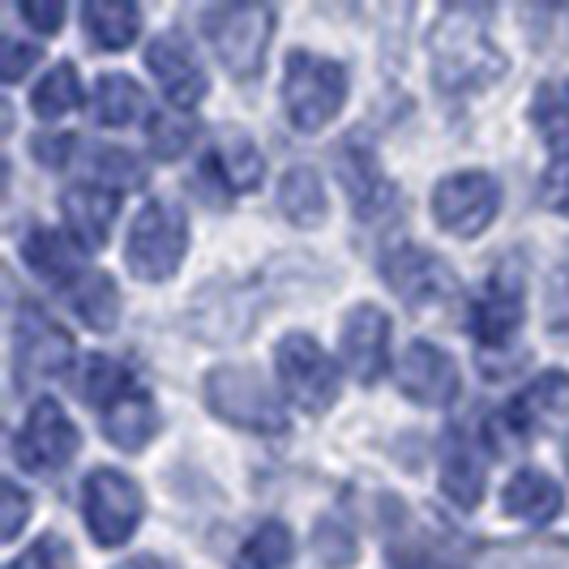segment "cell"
<instances>
[{"mask_svg": "<svg viewBox=\"0 0 569 569\" xmlns=\"http://www.w3.org/2000/svg\"><path fill=\"white\" fill-rule=\"evenodd\" d=\"M432 69H437V86L458 94V90H480L497 82L506 57L492 48L476 9H450L432 34Z\"/></svg>", "mask_w": 569, "mask_h": 569, "instance_id": "cell-1", "label": "cell"}, {"mask_svg": "<svg viewBox=\"0 0 569 569\" xmlns=\"http://www.w3.org/2000/svg\"><path fill=\"white\" fill-rule=\"evenodd\" d=\"M347 99V69L339 60H326L317 52H291L283 73V108L296 129L317 133L342 112Z\"/></svg>", "mask_w": 569, "mask_h": 569, "instance_id": "cell-2", "label": "cell"}, {"mask_svg": "<svg viewBox=\"0 0 569 569\" xmlns=\"http://www.w3.org/2000/svg\"><path fill=\"white\" fill-rule=\"evenodd\" d=\"M201 27L210 34L219 60L231 69V78H257L270 34H274V9L266 4H214L201 13Z\"/></svg>", "mask_w": 569, "mask_h": 569, "instance_id": "cell-3", "label": "cell"}, {"mask_svg": "<svg viewBox=\"0 0 569 569\" xmlns=\"http://www.w3.org/2000/svg\"><path fill=\"white\" fill-rule=\"evenodd\" d=\"M189 249V223H184V210L171 206V201H150L138 223L129 231V249L124 261L129 270L146 279V283H163L171 279V270L184 261Z\"/></svg>", "mask_w": 569, "mask_h": 569, "instance_id": "cell-4", "label": "cell"}, {"mask_svg": "<svg viewBox=\"0 0 569 569\" xmlns=\"http://www.w3.org/2000/svg\"><path fill=\"white\" fill-rule=\"evenodd\" d=\"M206 402L219 420L249 428V432H283L287 428L274 390L253 369H214L206 377Z\"/></svg>", "mask_w": 569, "mask_h": 569, "instance_id": "cell-5", "label": "cell"}, {"mask_svg": "<svg viewBox=\"0 0 569 569\" xmlns=\"http://www.w3.org/2000/svg\"><path fill=\"white\" fill-rule=\"evenodd\" d=\"M142 488L133 485L124 471L112 467H99L86 476L82 488V513L90 536L103 543V548H120L138 527H142Z\"/></svg>", "mask_w": 569, "mask_h": 569, "instance_id": "cell-6", "label": "cell"}, {"mask_svg": "<svg viewBox=\"0 0 569 569\" xmlns=\"http://www.w3.org/2000/svg\"><path fill=\"white\" fill-rule=\"evenodd\" d=\"M274 372H279L283 395L300 411H326L339 399V369L326 356V347L309 335H287L274 347Z\"/></svg>", "mask_w": 569, "mask_h": 569, "instance_id": "cell-7", "label": "cell"}, {"mask_svg": "<svg viewBox=\"0 0 569 569\" xmlns=\"http://www.w3.org/2000/svg\"><path fill=\"white\" fill-rule=\"evenodd\" d=\"M78 446L82 437H78V425L64 416V407L57 399H39L27 411V425L13 437V458L30 476H52L78 455Z\"/></svg>", "mask_w": 569, "mask_h": 569, "instance_id": "cell-8", "label": "cell"}, {"mask_svg": "<svg viewBox=\"0 0 569 569\" xmlns=\"http://www.w3.org/2000/svg\"><path fill=\"white\" fill-rule=\"evenodd\" d=\"M497 210H501V184L488 171H458L432 189V219L458 240L480 236L497 219Z\"/></svg>", "mask_w": 569, "mask_h": 569, "instance_id": "cell-9", "label": "cell"}, {"mask_svg": "<svg viewBox=\"0 0 569 569\" xmlns=\"http://www.w3.org/2000/svg\"><path fill=\"white\" fill-rule=\"evenodd\" d=\"M73 360V339L57 317L43 309H22L13 326V365L22 377H60Z\"/></svg>", "mask_w": 569, "mask_h": 569, "instance_id": "cell-10", "label": "cell"}, {"mask_svg": "<svg viewBox=\"0 0 569 569\" xmlns=\"http://www.w3.org/2000/svg\"><path fill=\"white\" fill-rule=\"evenodd\" d=\"M381 274H386L390 291H395L399 300H407V305H437V300L455 296V287H458L455 270L437 253L420 249V244H402L395 253H386Z\"/></svg>", "mask_w": 569, "mask_h": 569, "instance_id": "cell-11", "label": "cell"}, {"mask_svg": "<svg viewBox=\"0 0 569 569\" xmlns=\"http://www.w3.org/2000/svg\"><path fill=\"white\" fill-rule=\"evenodd\" d=\"M522 326V274L518 270H497L485 283V291L471 300L467 330L485 347H506Z\"/></svg>", "mask_w": 569, "mask_h": 569, "instance_id": "cell-12", "label": "cell"}, {"mask_svg": "<svg viewBox=\"0 0 569 569\" xmlns=\"http://www.w3.org/2000/svg\"><path fill=\"white\" fill-rule=\"evenodd\" d=\"M342 365L356 381L372 386L390 365V317L372 305H356L342 321Z\"/></svg>", "mask_w": 569, "mask_h": 569, "instance_id": "cell-13", "label": "cell"}, {"mask_svg": "<svg viewBox=\"0 0 569 569\" xmlns=\"http://www.w3.org/2000/svg\"><path fill=\"white\" fill-rule=\"evenodd\" d=\"M399 381H402V395L416 399L420 407H450L458 399V386H462L455 356H446L441 347H432L425 339H416L407 347Z\"/></svg>", "mask_w": 569, "mask_h": 569, "instance_id": "cell-14", "label": "cell"}, {"mask_svg": "<svg viewBox=\"0 0 569 569\" xmlns=\"http://www.w3.org/2000/svg\"><path fill=\"white\" fill-rule=\"evenodd\" d=\"M146 69L154 73V82H159V90L171 99L176 112L201 103V94L210 90L198 57L189 52V43H184L180 34H159V39L146 48Z\"/></svg>", "mask_w": 569, "mask_h": 569, "instance_id": "cell-15", "label": "cell"}, {"mask_svg": "<svg viewBox=\"0 0 569 569\" xmlns=\"http://www.w3.org/2000/svg\"><path fill=\"white\" fill-rule=\"evenodd\" d=\"M566 416H569V372H561V369L543 372L531 386H522L510 399V407L501 411L506 428L518 432V437H531V432L557 425V420H566Z\"/></svg>", "mask_w": 569, "mask_h": 569, "instance_id": "cell-16", "label": "cell"}, {"mask_svg": "<svg viewBox=\"0 0 569 569\" xmlns=\"http://www.w3.org/2000/svg\"><path fill=\"white\" fill-rule=\"evenodd\" d=\"M22 257H27V266L43 279V283L60 287L64 296H69V291L90 274L82 244H78L73 236H60V231H52V228L27 231V240H22Z\"/></svg>", "mask_w": 569, "mask_h": 569, "instance_id": "cell-17", "label": "cell"}, {"mask_svg": "<svg viewBox=\"0 0 569 569\" xmlns=\"http://www.w3.org/2000/svg\"><path fill=\"white\" fill-rule=\"evenodd\" d=\"M60 210H64V228L69 236L82 244L86 253L108 244V231L116 223V193L99 189V184H78L60 198Z\"/></svg>", "mask_w": 569, "mask_h": 569, "instance_id": "cell-18", "label": "cell"}, {"mask_svg": "<svg viewBox=\"0 0 569 569\" xmlns=\"http://www.w3.org/2000/svg\"><path fill=\"white\" fill-rule=\"evenodd\" d=\"M501 506L510 518L518 522H531V527H540V522H552L561 506H566V492L557 480H548L543 471H518L506 492H501Z\"/></svg>", "mask_w": 569, "mask_h": 569, "instance_id": "cell-19", "label": "cell"}, {"mask_svg": "<svg viewBox=\"0 0 569 569\" xmlns=\"http://www.w3.org/2000/svg\"><path fill=\"white\" fill-rule=\"evenodd\" d=\"M154 432H159V411H154L150 395H142V390L124 395V399L103 411V437L120 450H142Z\"/></svg>", "mask_w": 569, "mask_h": 569, "instance_id": "cell-20", "label": "cell"}, {"mask_svg": "<svg viewBox=\"0 0 569 569\" xmlns=\"http://www.w3.org/2000/svg\"><path fill=\"white\" fill-rule=\"evenodd\" d=\"M82 22H86V34H90L99 48L120 52V48H129V43L138 39V30H142V9L129 4V0H90L82 9Z\"/></svg>", "mask_w": 569, "mask_h": 569, "instance_id": "cell-21", "label": "cell"}, {"mask_svg": "<svg viewBox=\"0 0 569 569\" xmlns=\"http://www.w3.org/2000/svg\"><path fill=\"white\" fill-rule=\"evenodd\" d=\"M339 180L347 184V193L356 201V210L369 219L377 210H386V201L395 198V189L386 184V176L377 168V159H372L369 150H360V146H351L347 154H339Z\"/></svg>", "mask_w": 569, "mask_h": 569, "instance_id": "cell-22", "label": "cell"}, {"mask_svg": "<svg viewBox=\"0 0 569 569\" xmlns=\"http://www.w3.org/2000/svg\"><path fill=\"white\" fill-rule=\"evenodd\" d=\"M201 171L206 176H223V184L236 193V189H257L261 184L266 159H261V150L244 133H228L223 142L214 146V154L201 163Z\"/></svg>", "mask_w": 569, "mask_h": 569, "instance_id": "cell-23", "label": "cell"}, {"mask_svg": "<svg viewBox=\"0 0 569 569\" xmlns=\"http://www.w3.org/2000/svg\"><path fill=\"white\" fill-rule=\"evenodd\" d=\"M441 492L462 510H476L485 501V462L467 441H455L441 458Z\"/></svg>", "mask_w": 569, "mask_h": 569, "instance_id": "cell-24", "label": "cell"}, {"mask_svg": "<svg viewBox=\"0 0 569 569\" xmlns=\"http://www.w3.org/2000/svg\"><path fill=\"white\" fill-rule=\"evenodd\" d=\"M279 206L296 228H321L326 223V189L313 168H291L279 184Z\"/></svg>", "mask_w": 569, "mask_h": 569, "instance_id": "cell-25", "label": "cell"}, {"mask_svg": "<svg viewBox=\"0 0 569 569\" xmlns=\"http://www.w3.org/2000/svg\"><path fill=\"white\" fill-rule=\"evenodd\" d=\"M146 112V90L129 73H103L94 86V120L120 129V124H133Z\"/></svg>", "mask_w": 569, "mask_h": 569, "instance_id": "cell-26", "label": "cell"}, {"mask_svg": "<svg viewBox=\"0 0 569 569\" xmlns=\"http://www.w3.org/2000/svg\"><path fill=\"white\" fill-rule=\"evenodd\" d=\"M69 300H73V313L82 317L90 330H112L116 321H120V291L108 274H99V270H90L82 283L69 291Z\"/></svg>", "mask_w": 569, "mask_h": 569, "instance_id": "cell-27", "label": "cell"}, {"mask_svg": "<svg viewBox=\"0 0 569 569\" xmlns=\"http://www.w3.org/2000/svg\"><path fill=\"white\" fill-rule=\"evenodd\" d=\"M78 395H82L90 407H99V416L120 402L124 395H133V381H129V372L120 369L116 360H103V356H90L78 372Z\"/></svg>", "mask_w": 569, "mask_h": 569, "instance_id": "cell-28", "label": "cell"}, {"mask_svg": "<svg viewBox=\"0 0 569 569\" xmlns=\"http://www.w3.org/2000/svg\"><path fill=\"white\" fill-rule=\"evenodd\" d=\"M291 557H296L291 531H287L283 522H261L253 536L244 540V548H240L236 569H291Z\"/></svg>", "mask_w": 569, "mask_h": 569, "instance_id": "cell-29", "label": "cell"}, {"mask_svg": "<svg viewBox=\"0 0 569 569\" xmlns=\"http://www.w3.org/2000/svg\"><path fill=\"white\" fill-rule=\"evenodd\" d=\"M34 112L43 116V120H57V116L73 112L78 103H82V78H78V69L64 60L57 69H48V78L34 86Z\"/></svg>", "mask_w": 569, "mask_h": 569, "instance_id": "cell-30", "label": "cell"}, {"mask_svg": "<svg viewBox=\"0 0 569 569\" xmlns=\"http://www.w3.org/2000/svg\"><path fill=\"white\" fill-rule=\"evenodd\" d=\"M531 120L543 142H569V78H548L531 99Z\"/></svg>", "mask_w": 569, "mask_h": 569, "instance_id": "cell-31", "label": "cell"}, {"mask_svg": "<svg viewBox=\"0 0 569 569\" xmlns=\"http://www.w3.org/2000/svg\"><path fill=\"white\" fill-rule=\"evenodd\" d=\"M543 330L569 347V249L552 266L548 287H543Z\"/></svg>", "mask_w": 569, "mask_h": 569, "instance_id": "cell-32", "label": "cell"}, {"mask_svg": "<svg viewBox=\"0 0 569 569\" xmlns=\"http://www.w3.org/2000/svg\"><path fill=\"white\" fill-rule=\"evenodd\" d=\"M193 138H198V124L184 112H163L150 120V150L159 159H180L193 146Z\"/></svg>", "mask_w": 569, "mask_h": 569, "instance_id": "cell-33", "label": "cell"}, {"mask_svg": "<svg viewBox=\"0 0 569 569\" xmlns=\"http://www.w3.org/2000/svg\"><path fill=\"white\" fill-rule=\"evenodd\" d=\"M90 168L99 180H108V184H120V189H129V184H142L146 171L142 163L129 154V150H116V146H99L94 154H90Z\"/></svg>", "mask_w": 569, "mask_h": 569, "instance_id": "cell-34", "label": "cell"}, {"mask_svg": "<svg viewBox=\"0 0 569 569\" xmlns=\"http://www.w3.org/2000/svg\"><path fill=\"white\" fill-rule=\"evenodd\" d=\"M313 543H317L321 566L342 569V566H351V561H356V540H351V531H347L342 522H321Z\"/></svg>", "mask_w": 569, "mask_h": 569, "instance_id": "cell-35", "label": "cell"}, {"mask_svg": "<svg viewBox=\"0 0 569 569\" xmlns=\"http://www.w3.org/2000/svg\"><path fill=\"white\" fill-rule=\"evenodd\" d=\"M39 57H43L39 43H27V39H18V34H0V73H4V82L27 78V69H34Z\"/></svg>", "mask_w": 569, "mask_h": 569, "instance_id": "cell-36", "label": "cell"}, {"mask_svg": "<svg viewBox=\"0 0 569 569\" xmlns=\"http://www.w3.org/2000/svg\"><path fill=\"white\" fill-rule=\"evenodd\" d=\"M0 497H4V518H0V536L4 540H18V531H22V522H27V513H30V497L22 492V488L13 485V480H4L0 485Z\"/></svg>", "mask_w": 569, "mask_h": 569, "instance_id": "cell-37", "label": "cell"}, {"mask_svg": "<svg viewBox=\"0 0 569 569\" xmlns=\"http://www.w3.org/2000/svg\"><path fill=\"white\" fill-rule=\"evenodd\" d=\"M9 569H69V548L48 536V540L34 543L30 552H22Z\"/></svg>", "mask_w": 569, "mask_h": 569, "instance_id": "cell-38", "label": "cell"}, {"mask_svg": "<svg viewBox=\"0 0 569 569\" xmlns=\"http://www.w3.org/2000/svg\"><path fill=\"white\" fill-rule=\"evenodd\" d=\"M543 201H548V210L569 219V154H561L543 176Z\"/></svg>", "mask_w": 569, "mask_h": 569, "instance_id": "cell-39", "label": "cell"}, {"mask_svg": "<svg viewBox=\"0 0 569 569\" xmlns=\"http://www.w3.org/2000/svg\"><path fill=\"white\" fill-rule=\"evenodd\" d=\"M30 154H34L39 163H48V168H60V163L73 154V133H39V138L30 142Z\"/></svg>", "mask_w": 569, "mask_h": 569, "instance_id": "cell-40", "label": "cell"}, {"mask_svg": "<svg viewBox=\"0 0 569 569\" xmlns=\"http://www.w3.org/2000/svg\"><path fill=\"white\" fill-rule=\"evenodd\" d=\"M22 18H27L39 34H52V30L64 22V4H60V0H22Z\"/></svg>", "mask_w": 569, "mask_h": 569, "instance_id": "cell-41", "label": "cell"}, {"mask_svg": "<svg viewBox=\"0 0 569 569\" xmlns=\"http://www.w3.org/2000/svg\"><path fill=\"white\" fill-rule=\"evenodd\" d=\"M124 569H171V566H163V561H154V557H142V561H129Z\"/></svg>", "mask_w": 569, "mask_h": 569, "instance_id": "cell-42", "label": "cell"}, {"mask_svg": "<svg viewBox=\"0 0 569 569\" xmlns=\"http://www.w3.org/2000/svg\"><path fill=\"white\" fill-rule=\"evenodd\" d=\"M566 467H569V450H566Z\"/></svg>", "mask_w": 569, "mask_h": 569, "instance_id": "cell-43", "label": "cell"}]
</instances>
